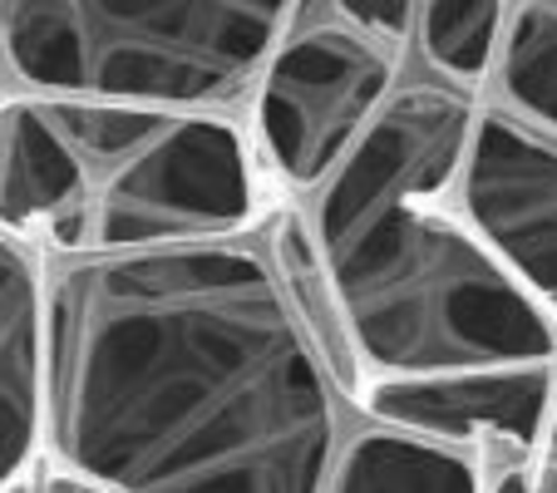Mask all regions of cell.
<instances>
[{
    "label": "cell",
    "instance_id": "5bb4252c",
    "mask_svg": "<svg viewBox=\"0 0 557 493\" xmlns=\"http://www.w3.org/2000/svg\"><path fill=\"white\" fill-rule=\"evenodd\" d=\"M331 5H336L341 15H350V21L370 25V30H380L414 50V0H331Z\"/></svg>",
    "mask_w": 557,
    "mask_h": 493
},
{
    "label": "cell",
    "instance_id": "8fae6325",
    "mask_svg": "<svg viewBox=\"0 0 557 493\" xmlns=\"http://www.w3.org/2000/svg\"><path fill=\"white\" fill-rule=\"evenodd\" d=\"M484 99L557 138V0H508Z\"/></svg>",
    "mask_w": 557,
    "mask_h": 493
},
{
    "label": "cell",
    "instance_id": "ba28073f",
    "mask_svg": "<svg viewBox=\"0 0 557 493\" xmlns=\"http://www.w3.org/2000/svg\"><path fill=\"white\" fill-rule=\"evenodd\" d=\"M45 262L0 232V493L45 464Z\"/></svg>",
    "mask_w": 557,
    "mask_h": 493
},
{
    "label": "cell",
    "instance_id": "5b68a950",
    "mask_svg": "<svg viewBox=\"0 0 557 493\" xmlns=\"http://www.w3.org/2000/svg\"><path fill=\"white\" fill-rule=\"evenodd\" d=\"M410 45L341 15L331 0H296L247 89V138L262 173L315 193L360 128L405 79Z\"/></svg>",
    "mask_w": 557,
    "mask_h": 493
},
{
    "label": "cell",
    "instance_id": "9c48e42d",
    "mask_svg": "<svg viewBox=\"0 0 557 493\" xmlns=\"http://www.w3.org/2000/svg\"><path fill=\"white\" fill-rule=\"evenodd\" d=\"M267 257H272L276 286H282L296 325H301L306 341H311L315 360L326 366L331 385H336L341 395L360 399V390H366V366H360V350H356V336H350L346 306H341V296H336V282H331V272H326V257L315 247L311 218L296 208L276 212Z\"/></svg>",
    "mask_w": 557,
    "mask_h": 493
},
{
    "label": "cell",
    "instance_id": "9a60e30c",
    "mask_svg": "<svg viewBox=\"0 0 557 493\" xmlns=\"http://www.w3.org/2000/svg\"><path fill=\"white\" fill-rule=\"evenodd\" d=\"M35 493H104V489H95V483L70 479V473H60V469H50V464H40V473H35Z\"/></svg>",
    "mask_w": 557,
    "mask_h": 493
},
{
    "label": "cell",
    "instance_id": "8992f818",
    "mask_svg": "<svg viewBox=\"0 0 557 493\" xmlns=\"http://www.w3.org/2000/svg\"><path fill=\"white\" fill-rule=\"evenodd\" d=\"M459 208L557 321V138L484 99L459 169Z\"/></svg>",
    "mask_w": 557,
    "mask_h": 493
},
{
    "label": "cell",
    "instance_id": "277c9868",
    "mask_svg": "<svg viewBox=\"0 0 557 493\" xmlns=\"http://www.w3.org/2000/svg\"><path fill=\"white\" fill-rule=\"evenodd\" d=\"M296 0H0L5 95L232 114Z\"/></svg>",
    "mask_w": 557,
    "mask_h": 493
},
{
    "label": "cell",
    "instance_id": "e0dca14e",
    "mask_svg": "<svg viewBox=\"0 0 557 493\" xmlns=\"http://www.w3.org/2000/svg\"><path fill=\"white\" fill-rule=\"evenodd\" d=\"M35 473H40V469H35ZM11 493H35V479H30V483H21V489H11Z\"/></svg>",
    "mask_w": 557,
    "mask_h": 493
},
{
    "label": "cell",
    "instance_id": "3957f363",
    "mask_svg": "<svg viewBox=\"0 0 557 493\" xmlns=\"http://www.w3.org/2000/svg\"><path fill=\"white\" fill-rule=\"evenodd\" d=\"M262 212V163L232 114L0 95V232L45 262L232 237Z\"/></svg>",
    "mask_w": 557,
    "mask_h": 493
},
{
    "label": "cell",
    "instance_id": "4fadbf2b",
    "mask_svg": "<svg viewBox=\"0 0 557 493\" xmlns=\"http://www.w3.org/2000/svg\"><path fill=\"white\" fill-rule=\"evenodd\" d=\"M484 493H557V454H513L494 469Z\"/></svg>",
    "mask_w": 557,
    "mask_h": 493
},
{
    "label": "cell",
    "instance_id": "2e32d148",
    "mask_svg": "<svg viewBox=\"0 0 557 493\" xmlns=\"http://www.w3.org/2000/svg\"><path fill=\"white\" fill-rule=\"evenodd\" d=\"M543 454H557V380H553V405H547V430H543Z\"/></svg>",
    "mask_w": 557,
    "mask_h": 493
},
{
    "label": "cell",
    "instance_id": "7a4b0ae2",
    "mask_svg": "<svg viewBox=\"0 0 557 493\" xmlns=\"http://www.w3.org/2000/svg\"><path fill=\"white\" fill-rule=\"evenodd\" d=\"M484 99L434 74L400 79L311 193V232L370 380L557 360V321L459 208Z\"/></svg>",
    "mask_w": 557,
    "mask_h": 493
},
{
    "label": "cell",
    "instance_id": "7c38bea8",
    "mask_svg": "<svg viewBox=\"0 0 557 493\" xmlns=\"http://www.w3.org/2000/svg\"><path fill=\"white\" fill-rule=\"evenodd\" d=\"M508 0H414V54L434 79L484 99Z\"/></svg>",
    "mask_w": 557,
    "mask_h": 493
},
{
    "label": "cell",
    "instance_id": "6da1fadb",
    "mask_svg": "<svg viewBox=\"0 0 557 493\" xmlns=\"http://www.w3.org/2000/svg\"><path fill=\"white\" fill-rule=\"evenodd\" d=\"M326 366L272 257L193 237L45 272V464L104 493H321Z\"/></svg>",
    "mask_w": 557,
    "mask_h": 493
},
{
    "label": "cell",
    "instance_id": "52a82bcc",
    "mask_svg": "<svg viewBox=\"0 0 557 493\" xmlns=\"http://www.w3.org/2000/svg\"><path fill=\"white\" fill-rule=\"evenodd\" d=\"M557 360L547 366H484V370H444V375H395L370 380L360 405L375 424L420 434L454 449H498L537 454L553 405Z\"/></svg>",
    "mask_w": 557,
    "mask_h": 493
},
{
    "label": "cell",
    "instance_id": "ac0fdd59",
    "mask_svg": "<svg viewBox=\"0 0 557 493\" xmlns=\"http://www.w3.org/2000/svg\"><path fill=\"white\" fill-rule=\"evenodd\" d=\"M0 95H5V64H0Z\"/></svg>",
    "mask_w": 557,
    "mask_h": 493
},
{
    "label": "cell",
    "instance_id": "30bf717a",
    "mask_svg": "<svg viewBox=\"0 0 557 493\" xmlns=\"http://www.w3.org/2000/svg\"><path fill=\"white\" fill-rule=\"evenodd\" d=\"M321 493H484V469L469 449L375 424L341 444Z\"/></svg>",
    "mask_w": 557,
    "mask_h": 493
}]
</instances>
